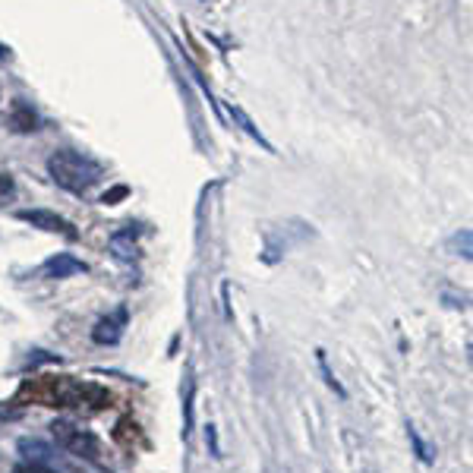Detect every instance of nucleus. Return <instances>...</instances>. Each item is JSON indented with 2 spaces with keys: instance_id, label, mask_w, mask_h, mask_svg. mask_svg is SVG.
<instances>
[{
  "instance_id": "nucleus-3",
  "label": "nucleus",
  "mask_w": 473,
  "mask_h": 473,
  "mask_svg": "<svg viewBox=\"0 0 473 473\" xmlns=\"http://www.w3.org/2000/svg\"><path fill=\"white\" fill-rule=\"evenodd\" d=\"M38 274H42V278H51V281H57V278H73V274H85V262L69 256V253H57L38 268Z\"/></svg>"
},
{
  "instance_id": "nucleus-4",
  "label": "nucleus",
  "mask_w": 473,
  "mask_h": 473,
  "mask_svg": "<svg viewBox=\"0 0 473 473\" xmlns=\"http://www.w3.org/2000/svg\"><path fill=\"white\" fill-rule=\"evenodd\" d=\"M22 221H28L32 227H42V231H54V233H63V237H69V240H76L79 233H76V227L69 224V221H63L60 215L54 212H44V208H35V212H19Z\"/></svg>"
},
{
  "instance_id": "nucleus-15",
  "label": "nucleus",
  "mask_w": 473,
  "mask_h": 473,
  "mask_svg": "<svg viewBox=\"0 0 473 473\" xmlns=\"http://www.w3.org/2000/svg\"><path fill=\"white\" fill-rule=\"evenodd\" d=\"M124 196H126V186H117V190H110L101 202H104V206H114V199H124Z\"/></svg>"
},
{
  "instance_id": "nucleus-14",
  "label": "nucleus",
  "mask_w": 473,
  "mask_h": 473,
  "mask_svg": "<svg viewBox=\"0 0 473 473\" xmlns=\"http://www.w3.org/2000/svg\"><path fill=\"white\" fill-rule=\"evenodd\" d=\"M13 473H54V470H48L42 460H32V464H19Z\"/></svg>"
},
{
  "instance_id": "nucleus-2",
  "label": "nucleus",
  "mask_w": 473,
  "mask_h": 473,
  "mask_svg": "<svg viewBox=\"0 0 473 473\" xmlns=\"http://www.w3.org/2000/svg\"><path fill=\"white\" fill-rule=\"evenodd\" d=\"M51 429H54V435L60 439V445L69 448L73 454H85V458H98V454H101L98 439L95 435H89V432L76 429V426H69V423H54Z\"/></svg>"
},
{
  "instance_id": "nucleus-13",
  "label": "nucleus",
  "mask_w": 473,
  "mask_h": 473,
  "mask_svg": "<svg viewBox=\"0 0 473 473\" xmlns=\"http://www.w3.org/2000/svg\"><path fill=\"white\" fill-rule=\"evenodd\" d=\"M206 445H208V454L212 458H221V442H218V426L208 423L206 426Z\"/></svg>"
},
{
  "instance_id": "nucleus-11",
  "label": "nucleus",
  "mask_w": 473,
  "mask_h": 473,
  "mask_svg": "<svg viewBox=\"0 0 473 473\" xmlns=\"http://www.w3.org/2000/svg\"><path fill=\"white\" fill-rule=\"evenodd\" d=\"M448 249H451V253H458V256H464V259H470V256H473V249H470V231L454 233L451 240H448Z\"/></svg>"
},
{
  "instance_id": "nucleus-9",
  "label": "nucleus",
  "mask_w": 473,
  "mask_h": 473,
  "mask_svg": "<svg viewBox=\"0 0 473 473\" xmlns=\"http://www.w3.org/2000/svg\"><path fill=\"white\" fill-rule=\"evenodd\" d=\"M315 360H319V370H322V379H325V385H329L331 391H335L338 398H347V391H344V385L335 379V372L329 370V360H325V350H315Z\"/></svg>"
},
{
  "instance_id": "nucleus-6",
  "label": "nucleus",
  "mask_w": 473,
  "mask_h": 473,
  "mask_svg": "<svg viewBox=\"0 0 473 473\" xmlns=\"http://www.w3.org/2000/svg\"><path fill=\"white\" fill-rule=\"evenodd\" d=\"M227 114L233 117V124L240 126V130L247 133V136L253 139V142H259V145H262V149H265V151H274V145L268 142L265 136H262V130H259V126L253 124V120H249V114H247V110L240 108V104H233V101H231V104H227Z\"/></svg>"
},
{
  "instance_id": "nucleus-12",
  "label": "nucleus",
  "mask_w": 473,
  "mask_h": 473,
  "mask_svg": "<svg viewBox=\"0 0 473 473\" xmlns=\"http://www.w3.org/2000/svg\"><path fill=\"white\" fill-rule=\"evenodd\" d=\"M192 391H196V385L190 379L186 382V401H183V439H190V429H192Z\"/></svg>"
},
{
  "instance_id": "nucleus-8",
  "label": "nucleus",
  "mask_w": 473,
  "mask_h": 473,
  "mask_svg": "<svg viewBox=\"0 0 473 473\" xmlns=\"http://www.w3.org/2000/svg\"><path fill=\"white\" fill-rule=\"evenodd\" d=\"M407 439H410V445H413V454H417L423 464H432V448L423 442V435H420V429L413 423H407Z\"/></svg>"
},
{
  "instance_id": "nucleus-5",
  "label": "nucleus",
  "mask_w": 473,
  "mask_h": 473,
  "mask_svg": "<svg viewBox=\"0 0 473 473\" xmlns=\"http://www.w3.org/2000/svg\"><path fill=\"white\" fill-rule=\"evenodd\" d=\"M124 325H126V309H117L114 315H108V319H101L95 325L92 338H95V344H117L120 335H124Z\"/></svg>"
},
{
  "instance_id": "nucleus-16",
  "label": "nucleus",
  "mask_w": 473,
  "mask_h": 473,
  "mask_svg": "<svg viewBox=\"0 0 473 473\" xmlns=\"http://www.w3.org/2000/svg\"><path fill=\"white\" fill-rule=\"evenodd\" d=\"M10 192H13V180L7 174H0V196H10Z\"/></svg>"
},
{
  "instance_id": "nucleus-10",
  "label": "nucleus",
  "mask_w": 473,
  "mask_h": 473,
  "mask_svg": "<svg viewBox=\"0 0 473 473\" xmlns=\"http://www.w3.org/2000/svg\"><path fill=\"white\" fill-rule=\"evenodd\" d=\"M13 126H16L19 133L35 130V114H32V108H28V104H16V110H13Z\"/></svg>"
},
{
  "instance_id": "nucleus-1",
  "label": "nucleus",
  "mask_w": 473,
  "mask_h": 473,
  "mask_svg": "<svg viewBox=\"0 0 473 473\" xmlns=\"http://www.w3.org/2000/svg\"><path fill=\"white\" fill-rule=\"evenodd\" d=\"M48 171L57 186H63L67 192H76V196L89 192L101 180V167L92 158L79 155V151H69V149H60L48 158Z\"/></svg>"
},
{
  "instance_id": "nucleus-7",
  "label": "nucleus",
  "mask_w": 473,
  "mask_h": 473,
  "mask_svg": "<svg viewBox=\"0 0 473 473\" xmlns=\"http://www.w3.org/2000/svg\"><path fill=\"white\" fill-rule=\"evenodd\" d=\"M110 249H114L117 259H133V253H136V227H124L120 233H114Z\"/></svg>"
}]
</instances>
